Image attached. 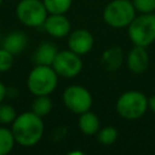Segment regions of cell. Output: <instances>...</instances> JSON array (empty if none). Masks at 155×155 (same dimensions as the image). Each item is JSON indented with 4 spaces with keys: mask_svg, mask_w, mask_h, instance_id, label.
I'll return each instance as SVG.
<instances>
[{
    "mask_svg": "<svg viewBox=\"0 0 155 155\" xmlns=\"http://www.w3.org/2000/svg\"><path fill=\"white\" fill-rule=\"evenodd\" d=\"M17 115L18 114L13 105L4 102L0 104V125H4V126L11 125L15 121Z\"/></svg>",
    "mask_w": 155,
    "mask_h": 155,
    "instance_id": "cell-20",
    "label": "cell"
},
{
    "mask_svg": "<svg viewBox=\"0 0 155 155\" xmlns=\"http://www.w3.org/2000/svg\"><path fill=\"white\" fill-rule=\"evenodd\" d=\"M6 90H7V87L0 81V104L4 102V99L6 98Z\"/></svg>",
    "mask_w": 155,
    "mask_h": 155,
    "instance_id": "cell-25",
    "label": "cell"
},
{
    "mask_svg": "<svg viewBox=\"0 0 155 155\" xmlns=\"http://www.w3.org/2000/svg\"><path fill=\"white\" fill-rule=\"evenodd\" d=\"M78 126L80 131L86 136H96L101 128V120L98 115L91 110H87L79 115Z\"/></svg>",
    "mask_w": 155,
    "mask_h": 155,
    "instance_id": "cell-15",
    "label": "cell"
},
{
    "mask_svg": "<svg viewBox=\"0 0 155 155\" xmlns=\"http://www.w3.org/2000/svg\"><path fill=\"white\" fill-rule=\"evenodd\" d=\"M148 107H149V110L155 114V94L148 97Z\"/></svg>",
    "mask_w": 155,
    "mask_h": 155,
    "instance_id": "cell-24",
    "label": "cell"
},
{
    "mask_svg": "<svg viewBox=\"0 0 155 155\" xmlns=\"http://www.w3.org/2000/svg\"><path fill=\"white\" fill-rule=\"evenodd\" d=\"M58 74L52 65H38L27 76V88L33 96H50L58 85Z\"/></svg>",
    "mask_w": 155,
    "mask_h": 155,
    "instance_id": "cell-3",
    "label": "cell"
},
{
    "mask_svg": "<svg viewBox=\"0 0 155 155\" xmlns=\"http://www.w3.org/2000/svg\"><path fill=\"white\" fill-rule=\"evenodd\" d=\"M127 34L133 45L148 47L155 42V12L139 13L127 27Z\"/></svg>",
    "mask_w": 155,
    "mask_h": 155,
    "instance_id": "cell-5",
    "label": "cell"
},
{
    "mask_svg": "<svg viewBox=\"0 0 155 155\" xmlns=\"http://www.w3.org/2000/svg\"><path fill=\"white\" fill-rule=\"evenodd\" d=\"M68 154H69V155H84V151H80V150H74V151H69Z\"/></svg>",
    "mask_w": 155,
    "mask_h": 155,
    "instance_id": "cell-26",
    "label": "cell"
},
{
    "mask_svg": "<svg viewBox=\"0 0 155 155\" xmlns=\"http://www.w3.org/2000/svg\"><path fill=\"white\" fill-rule=\"evenodd\" d=\"M67 38L68 48L80 56L91 52L94 46V38L92 33L85 28H78L71 30Z\"/></svg>",
    "mask_w": 155,
    "mask_h": 155,
    "instance_id": "cell-9",
    "label": "cell"
},
{
    "mask_svg": "<svg viewBox=\"0 0 155 155\" xmlns=\"http://www.w3.org/2000/svg\"><path fill=\"white\" fill-rule=\"evenodd\" d=\"M115 109L119 116L125 120L128 121L139 120L149 110L148 97L142 91H137V90L125 91L116 99Z\"/></svg>",
    "mask_w": 155,
    "mask_h": 155,
    "instance_id": "cell-2",
    "label": "cell"
},
{
    "mask_svg": "<svg viewBox=\"0 0 155 155\" xmlns=\"http://www.w3.org/2000/svg\"><path fill=\"white\" fill-rule=\"evenodd\" d=\"M2 1H4V0H0V6H1V4H2Z\"/></svg>",
    "mask_w": 155,
    "mask_h": 155,
    "instance_id": "cell-28",
    "label": "cell"
},
{
    "mask_svg": "<svg viewBox=\"0 0 155 155\" xmlns=\"http://www.w3.org/2000/svg\"><path fill=\"white\" fill-rule=\"evenodd\" d=\"M136 16L137 11L131 0H111L102 13L104 23L114 29L127 28Z\"/></svg>",
    "mask_w": 155,
    "mask_h": 155,
    "instance_id": "cell-4",
    "label": "cell"
},
{
    "mask_svg": "<svg viewBox=\"0 0 155 155\" xmlns=\"http://www.w3.org/2000/svg\"><path fill=\"white\" fill-rule=\"evenodd\" d=\"M46 10L51 15H65L73 4V0H42Z\"/></svg>",
    "mask_w": 155,
    "mask_h": 155,
    "instance_id": "cell-18",
    "label": "cell"
},
{
    "mask_svg": "<svg viewBox=\"0 0 155 155\" xmlns=\"http://www.w3.org/2000/svg\"><path fill=\"white\" fill-rule=\"evenodd\" d=\"M62 102L69 111L80 115L87 110H91L93 98L86 87L81 85H70L64 88L62 93Z\"/></svg>",
    "mask_w": 155,
    "mask_h": 155,
    "instance_id": "cell-7",
    "label": "cell"
},
{
    "mask_svg": "<svg viewBox=\"0 0 155 155\" xmlns=\"http://www.w3.org/2000/svg\"><path fill=\"white\" fill-rule=\"evenodd\" d=\"M27 45H28V36L24 31L21 30L10 31L5 36H2L1 40V47H4L15 56L23 52Z\"/></svg>",
    "mask_w": 155,
    "mask_h": 155,
    "instance_id": "cell-13",
    "label": "cell"
},
{
    "mask_svg": "<svg viewBox=\"0 0 155 155\" xmlns=\"http://www.w3.org/2000/svg\"><path fill=\"white\" fill-rule=\"evenodd\" d=\"M15 64V54L0 46V73L8 71Z\"/></svg>",
    "mask_w": 155,
    "mask_h": 155,
    "instance_id": "cell-21",
    "label": "cell"
},
{
    "mask_svg": "<svg viewBox=\"0 0 155 155\" xmlns=\"http://www.w3.org/2000/svg\"><path fill=\"white\" fill-rule=\"evenodd\" d=\"M126 65L127 69L133 74H143L149 68L150 57L147 47L133 45V47L128 51L126 58Z\"/></svg>",
    "mask_w": 155,
    "mask_h": 155,
    "instance_id": "cell-11",
    "label": "cell"
},
{
    "mask_svg": "<svg viewBox=\"0 0 155 155\" xmlns=\"http://www.w3.org/2000/svg\"><path fill=\"white\" fill-rule=\"evenodd\" d=\"M117 136H119V132H117V130L114 126L101 127L99 131L96 133L97 140L102 145H105V147L114 144L116 142V139H117Z\"/></svg>",
    "mask_w": 155,
    "mask_h": 155,
    "instance_id": "cell-19",
    "label": "cell"
},
{
    "mask_svg": "<svg viewBox=\"0 0 155 155\" xmlns=\"http://www.w3.org/2000/svg\"><path fill=\"white\" fill-rule=\"evenodd\" d=\"M19 94V91L16 88V87H7L6 90V97L7 98H17Z\"/></svg>",
    "mask_w": 155,
    "mask_h": 155,
    "instance_id": "cell-23",
    "label": "cell"
},
{
    "mask_svg": "<svg viewBox=\"0 0 155 155\" xmlns=\"http://www.w3.org/2000/svg\"><path fill=\"white\" fill-rule=\"evenodd\" d=\"M1 40H2V34H1V29H0V46H1Z\"/></svg>",
    "mask_w": 155,
    "mask_h": 155,
    "instance_id": "cell-27",
    "label": "cell"
},
{
    "mask_svg": "<svg viewBox=\"0 0 155 155\" xmlns=\"http://www.w3.org/2000/svg\"><path fill=\"white\" fill-rule=\"evenodd\" d=\"M138 13L155 12V0H131Z\"/></svg>",
    "mask_w": 155,
    "mask_h": 155,
    "instance_id": "cell-22",
    "label": "cell"
},
{
    "mask_svg": "<svg viewBox=\"0 0 155 155\" xmlns=\"http://www.w3.org/2000/svg\"><path fill=\"white\" fill-rule=\"evenodd\" d=\"M16 16L23 25L40 28L47 18L48 12L42 0H21L16 6Z\"/></svg>",
    "mask_w": 155,
    "mask_h": 155,
    "instance_id": "cell-6",
    "label": "cell"
},
{
    "mask_svg": "<svg viewBox=\"0 0 155 155\" xmlns=\"http://www.w3.org/2000/svg\"><path fill=\"white\" fill-rule=\"evenodd\" d=\"M58 51L59 50L56 44L51 41H42L33 53V62L38 65H52Z\"/></svg>",
    "mask_w": 155,
    "mask_h": 155,
    "instance_id": "cell-14",
    "label": "cell"
},
{
    "mask_svg": "<svg viewBox=\"0 0 155 155\" xmlns=\"http://www.w3.org/2000/svg\"><path fill=\"white\" fill-rule=\"evenodd\" d=\"M82 67H84V63H82L81 56L73 52L69 48L58 51L52 63V68L58 74V76L64 79H73L78 76L81 73Z\"/></svg>",
    "mask_w": 155,
    "mask_h": 155,
    "instance_id": "cell-8",
    "label": "cell"
},
{
    "mask_svg": "<svg viewBox=\"0 0 155 155\" xmlns=\"http://www.w3.org/2000/svg\"><path fill=\"white\" fill-rule=\"evenodd\" d=\"M124 62H125V52L117 45L108 47L107 50L103 51L101 56V64L104 68V70L109 73L117 71L122 67Z\"/></svg>",
    "mask_w": 155,
    "mask_h": 155,
    "instance_id": "cell-12",
    "label": "cell"
},
{
    "mask_svg": "<svg viewBox=\"0 0 155 155\" xmlns=\"http://www.w3.org/2000/svg\"><path fill=\"white\" fill-rule=\"evenodd\" d=\"M11 131L16 144L23 148H31L42 139L45 124L41 116L29 110L16 116L15 121L11 124Z\"/></svg>",
    "mask_w": 155,
    "mask_h": 155,
    "instance_id": "cell-1",
    "label": "cell"
},
{
    "mask_svg": "<svg viewBox=\"0 0 155 155\" xmlns=\"http://www.w3.org/2000/svg\"><path fill=\"white\" fill-rule=\"evenodd\" d=\"M52 108H53V103L48 96H35L30 105V110L41 117L48 115Z\"/></svg>",
    "mask_w": 155,
    "mask_h": 155,
    "instance_id": "cell-16",
    "label": "cell"
},
{
    "mask_svg": "<svg viewBox=\"0 0 155 155\" xmlns=\"http://www.w3.org/2000/svg\"><path fill=\"white\" fill-rule=\"evenodd\" d=\"M44 30L51 38L63 39L69 35L71 31V23L65 15H51L48 13L47 18L42 24Z\"/></svg>",
    "mask_w": 155,
    "mask_h": 155,
    "instance_id": "cell-10",
    "label": "cell"
},
{
    "mask_svg": "<svg viewBox=\"0 0 155 155\" xmlns=\"http://www.w3.org/2000/svg\"><path fill=\"white\" fill-rule=\"evenodd\" d=\"M16 144L15 137L11 128L1 125L0 126V155H7L13 150Z\"/></svg>",
    "mask_w": 155,
    "mask_h": 155,
    "instance_id": "cell-17",
    "label": "cell"
}]
</instances>
